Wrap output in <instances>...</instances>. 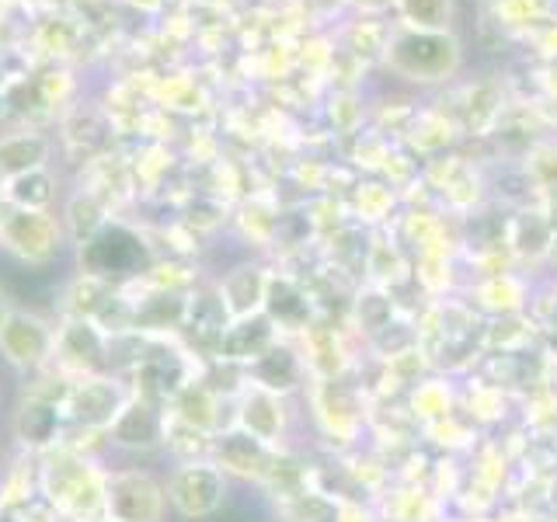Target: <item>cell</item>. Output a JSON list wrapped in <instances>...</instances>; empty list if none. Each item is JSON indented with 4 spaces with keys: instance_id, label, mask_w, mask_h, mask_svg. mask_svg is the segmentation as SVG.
I'll return each mask as SVG.
<instances>
[{
    "instance_id": "cell-1",
    "label": "cell",
    "mask_w": 557,
    "mask_h": 522,
    "mask_svg": "<svg viewBox=\"0 0 557 522\" xmlns=\"http://www.w3.org/2000/svg\"><path fill=\"white\" fill-rule=\"evenodd\" d=\"M60 240H63V231L57 216H49V213L8 206L4 216H0V244L22 261H32V265H42V261L57 258Z\"/></svg>"
},
{
    "instance_id": "cell-2",
    "label": "cell",
    "mask_w": 557,
    "mask_h": 522,
    "mask_svg": "<svg viewBox=\"0 0 557 522\" xmlns=\"http://www.w3.org/2000/svg\"><path fill=\"white\" fill-rule=\"evenodd\" d=\"M52 348V331L42 318L25 310H14L11 318L0 327V352L17 370H32L39 365Z\"/></svg>"
},
{
    "instance_id": "cell-3",
    "label": "cell",
    "mask_w": 557,
    "mask_h": 522,
    "mask_svg": "<svg viewBox=\"0 0 557 522\" xmlns=\"http://www.w3.org/2000/svg\"><path fill=\"white\" fill-rule=\"evenodd\" d=\"M109 512L119 522H157L164 512V492L144 474H119L109 487Z\"/></svg>"
},
{
    "instance_id": "cell-4",
    "label": "cell",
    "mask_w": 557,
    "mask_h": 522,
    "mask_svg": "<svg viewBox=\"0 0 557 522\" xmlns=\"http://www.w3.org/2000/svg\"><path fill=\"white\" fill-rule=\"evenodd\" d=\"M168 498L185 515H206L223 498V477L209 467H182L168 484Z\"/></svg>"
},
{
    "instance_id": "cell-5",
    "label": "cell",
    "mask_w": 557,
    "mask_h": 522,
    "mask_svg": "<svg viewBox=\"0 0 557 522\" xmlns=\"http://www.w3.org/2000/svg\"><path fill=\"white\" fill-rule=\"evenodd\" d=\"M49 136L42 133H8L0 136V182H11L17 174H28V171H39L49 164Z\"/></svg>"
},
{
    "instance_id": "cell-6",
    "label": "cell",
    "mask_w": 557,
    "mask_h": 522,
    "mask_svg": "<svg viewBox=\"0 0 557 522\" xmlns=\"http://www.w3.org/2000/svg\"><path fill=\"white\" fill-rule=\"evenodd\" d=\"M52 174L49 167H39V171H28V174H17V178L4 182V199L8 206L14 209H35V213H49L52 206Z\"/></svg>"
},
{
    "instance_id": "cell-7",
    "label": "cell",
    "mask_w": 557,
    "mask_h": 522,
    "mask_svg": "<svg viewBox=\"0 0 557 522\" xmlns=\"http://www.w3.org/2000/svg\"><path fill=\"white\" fill-rule=\"evenodd\" d=\"M115 439L122 446H139V449L157 446L161 443V414L150 405H129L115 422Z\"/></svg>"
},
{
    "instance_id": "cell-8",
    "label": "cell",
    "mask_w": 557,
    "mask_h": 522,
    "mask_svg": "<svg viewBox=\"0 0 557 522\" xmlns=\"http://www.w3.org/2000/svg\"><path fill=\"white\" fill-rule=\"evenodd\" d=\"M52 432H57V411H52L49 405L32 400V405H25L22 414H17V435H22L25 443L42 446L52 439Z\"/></svg>"
},
{
    "instance_id": "cell-9",
    "label": "cell",
    "mask_w": 557,
    "mask_h": 522,
    "mask_svg": "<svg viewBox=\"0 0 557 522\" xmlns=\"http://www.w3.org/2000/svg\"><path fill=\"white\" fill-rule=\"evenodd\" d=\"M77 414L87 418V422H112V414H115V390L101 387V383L87 387L77 397Z\"/></svg>"
},
{
    "instance_id": "cell-10",
    "label": "cell",
    "mask_w": 557,
    "mask_h": 522,
    "mask_svg": "<svg viewBox=\"0 0 557 522\" xmlns=\"http://www.w3.org/2000/svg\"><path fill=\"white\" fill-rule=\"evenodd\" d=\"M11 313H14V310H11V303H8V296L0 293V327H4V321L11 318Z\"/></svg>"
}]
</instances>
